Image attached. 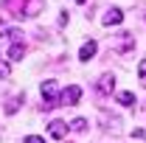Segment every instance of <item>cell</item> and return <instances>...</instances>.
I'll list each match as a JSON object with an SVG mask.
<instances>
[{"label": "cell", "instance_id": "obj_1", "mask_svg": "<svg viewBox=\"0 0 146 143\" xmlns=\"http://www.w3.org/2000/svg\"><path fill=\"white\" fill-rule=\"evenodd\" d=\"M39 93H42V101H45L42 107H45V109H54L56 104L62 101V98H59V87H56V81H51V79H48V81H42Z\"/></svg>", "mask_w": 146, "mask_h": 143}, {"label": "cell", "instance_id": "obj_2", "mask_svg": "<svg viewBox=\"0 0 146 143\" xmlns=\"http://www.w3.org/2000/svg\"><path fill=\"white\" fill-rule=\"evenodd\" d=\"M20 3V9H17V14L14 17H36L42 9H45V0H17Z\"/></svg>", "mask_w": 146, "mask_h": 143}, {"label": "cell", "instance_id": "obj_3", "mask_svg": "<svg viewBox=\"0 0 146 143\" xmlns=\"http://www.w3.org/2000/svg\"><path fill=\"white\" fill-rule=\"evenodd\" d=\"M132 48H135V36L129 34V31H121L118 39H115V51H118V54H129Z\"/></svg>", "mask_w": 146, "mask_h": 143}, {"label": "cell", "instance_id": "obj_4", "mask_svg": "<svg viewBox=\"0 0 146 143\" xmlns=\"http://www.w3.org/2000/svg\"><path fill=\"white\" fill-rule=\"evenodd\" d=\"M79 98H82V87H79V84H70V87L62 93V104H65V107H76Z\"/></svg>", "mask_w": 146, "mask_h": 143}, {"label": "cell", "instance_id": "obj_5", "mask_svg": "<svg viewBox=\"0 0 146 143\" xmlns=\"http://www.w3.org/2000/svg\"><path fill=\"white\" fill-rule=\"evenodd\" d=\"M96 87H98V93H101V95H110V93H112V87H115V76H112V73H104V76L98 79V84H96Z\"/></svg>", "mask_w": 146, "mask_h": 143}, {"label": "cell", "instance_id": "obj_6", "mask_svg": "<svg viewBox=\"0 0 146 143\" xmlns=\"http://www.w3.org/2000/svg\"><path fill=\"white\" fill-rule=\"evenodd\" d=\"M48 132H51V138H56V140H65L68 124H65V121H51V124H48Z\"/></svg>", "mask_w": 146, "mask_h": 143}, {"label": "cell", "instance_id": "obj_7", "mask_svg": "<svg viewBox=\"0 0 146 143\" xmlns=\"http://www.w3.org/2000/svg\"><path fill=\"white\" fill-rule=\"evenodd\" d=\"M104 25H118V23H124V11L121 9H107L104 11V17H101Z\"/></svg>", "mask_w": 146, "mask_h": 143}, {"label": "cell", "instance_id": "obj_8", "mask_svg": "<svg viewBox=\"0 0 146 143\" xmlns=\"http://www.w3.org/2000/svg\"><path fill=\"white\" fill-rule=\"evenodd\" d=\"M96 51H98V45H96V39H90V42H84V45L79 48V59H82V62H90L93 56H96Z\"/></svg>", "mask_w": 146, "mask_h": 143}, {"label": "cell", "instance_id": "obj_9", "mask_svg": "<svg viewBox=\"0 0 146 143\" xmlns=\"http://www.w3.org/2000/svg\"><path fill=\"white\" fill-rule=\"evenodd\" d=\"M23 56H25V45H23V42H14V45L9 48V59H11V62H20Z\"/></svg>", "mask_w": 146, "mask_h": 143}, {"label": "cell", "instance_id": "obj_10", "mask_svg": "<svg viewBox=\"0 0 146 143\" xmlns=\"http://www.w3.org/2000/svg\"><path fill=\"white\" fill-rule=\"evenodd\" d=\"M115 98H118V104H124V107H132V104H135V95H132L129 90H121Z\"/></svg>", "mask_w": 146, "mask_h": 143}, {"label": "cell", "instance_id": "obj_11", "mask_svg": "<svg viewBox=\"0 0 146 143\" xmlns=\"http://www.w3.org/2000/svg\"><path fill=\"white\" fill-rule=\"evenodd\" d=\"M20 104H23V95H14V98L6 104V112H9V115H11V112H17V107H20Z\"/></svg>", "mask_w": 146, "mask_h": 143}, {"label": "cell", "instance_id": "obj_12", "mask_svg": "<svg viewBox=\"0 0 146 143\" xmlns=\"http://www.w3.org/2000/svg\"><path fill=\"white\" fill-rule=\"evenodd\" d=\"M70 129L73 132H84V129H87V121H84V118H76V121H70Z\"/></svg>", "mask_w": 146, "mask_h": 143}, {"label": "cell", "instance_id": "obj_13", "mask_svg": "<svg viewBox=\"0 0 146 143\" xmlns=\"http://www.w3.org/2000/svg\"><path fill=\"white\" fill-rule=\"evenodd\" d=\"M11 76V68H9V62H3L0 59V79H9Z\"/></svg>", "mask_w": 146, "mask_h": 143}, {"label": "cell", "instance_id": "obj_14", "mask_svg": "<svg viewBox=\"0 0 146 143\" xmlns=\"http://www.w3.org/2000/svg\"><path fill=\"white\" fill-rule=\"evenodd\" d=\"M138 76H141V81H146V59H141V65H138Z\"/></svg>", "mask_w": 146, "mask_h": 143}, {"label": "cell", "instance_id": "obj_15", "mask_svg": "<svg viewBox=\"0 0 146 143\" xmlns=\"http://www.w3.org/2000/svg\"><path fill=\"white\" fill-rule=\"evenodd\" d=\"M23 143H45V138H39V135H28Z\"/></svg>", "mask_w": 146, "mask_h": 143}, {"label": "cell", "instance_id": "obj_16", "mask_svg": "<svg viewBox=\"0 0 146 143\" xmlns=\"http://www.w3.org/2000/svg\"><path fill=\"white\" fill-rule=\"evenodd\" d=\"M76 3H87V0H76Z\"/></svg>", "mask_w": 146, "mask_h": 143}]
</instances>
